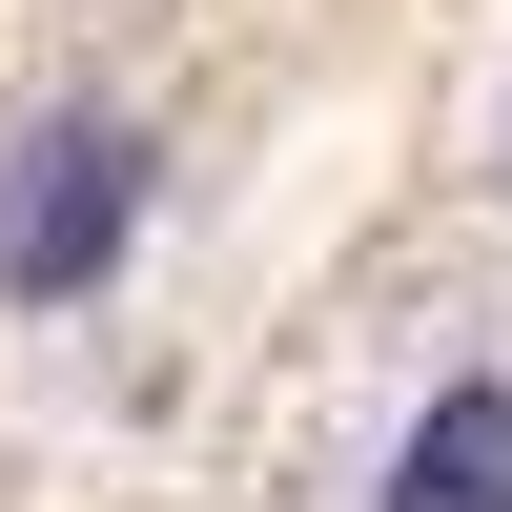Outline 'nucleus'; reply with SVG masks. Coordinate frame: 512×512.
<instances>
[{"instance_id":"nucleus-1","label":"nucleus","mask_w":512,"mask_h":512,"mask_svg":"<svg viewBox=\"0 0 512 512\" xmlns=\"http://www.w3.org/2000/svg\"><path fill=\"white\" fill-rule=\"evenodd\" d=\"M123 226H144V144H123V123H41V144L0 164V287H21V308H82V287L123 267Z\"/></svg>"},{"instance_id":"nucleus-2","label":"nucleus","mask_w":512,"mask_h":512,"mask_svg":"<svg viewBox=\"0 0 512 512\" xmlns=\"http://www.w3.org/2000/svg\"><path fill=\"white\" fill-rule=\"evenodd\" d=\"M390 512H512V390H451V410H410V451H390Z\"/></svg>"}]
</instances>
